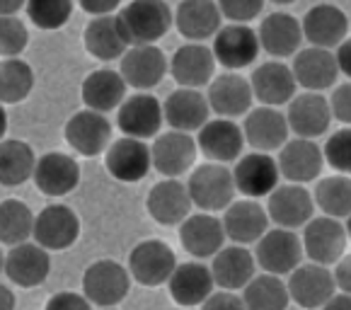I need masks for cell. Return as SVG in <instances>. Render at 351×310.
<instances>
[{
	"label": "cell",
	"mask_w": 351,
	"mask_h": 310,
	"mask_svg": "<svg viewBox=\"0 0 351 310\" xmlns=\"http://www.w3.org/2000/svg\"><path fill=\"white\" fill-rule=\"evenodd\" d=\"M213 279L221 291H245L250 281L257 276V259L243 245H228L213 257Z\"/></svg>",
	"instance_id": "e575fe53"
},
{
	"label": "cell",
	"mask_w": 351,
	"mask_h": 310,
	"mask_svg": "<svg viewBox=\"0 0 351 310\" xmlns=\"http://www.w3.org/2000/svg\"><path fill=\"white\" fill-rule=\"evenodd\" d=\"M22 8H27V5H22L20 0H8V3L0 5V12H3V17H17V12H20Z\"/></svg>",
	"instance_id": "9f6ffc18"
},
{
	"label": "cell",
	"mask_w": 351,
	"mask_h": 310,
	"mask_svg": "<svg viewBox=\"0 0 351 310\" xmlns=\"http://www.w3.org/2000/svg\"><path fill=\"white\" fill-rule=\"evenodd\" d=\"M305 257L303 240L295 235V230H286V228H269V232L257 243L254 250V259L264 269V274H293L300 267Z\"/></svg>",
	"instance_id": "277c9868"
},
{
	"label": "cell",
	"mask_w": 351,
	"mask_h": 310,
	"mask_svg": "<svg viewBox=\"0 0 351 310\" xmlns=\"http://www.w3.org/2000/svg\"><path fill=\"white\" fill-rule=\"evenodd\" d=\"M29 44V32L20 17H3L0 20V53L3 58H17Z\"/></svg>",
	"instance_id": "f6af8a7d"
},
{
	"label": "cell",
	"mask_w": 351,
	"mask_h": 310,
	"mask_svg": "<svg viewBox=\"0 0 351 310\" xmlns=\"http://www.w3.org/2000/svg\"><path fill=\"white\" fill-rule=\"evenodd\" d=\"M0 310H15V294L5 284L0 286Z\"/></svg>",
	"instance_id": "11a10c76"
},
{
	"label": "cell",
	"mask_w": 351,
	"mask_h": 310,
	"mask_svg": "<svg viewBox=\"0 0 351 310\" xmlns=\"http://www.w3.org/2000/svg\"><path fill=\"white\" fill-rule=\"evenodd\" d=\"M126 80L121 78L119 71L112 68H97L83 80V102L88 109L99 114H107L112 109H119L126 102Z\"/></svg>",
	"instance_id": "d590c367"
},
{
	"label": "cell",
	"mask_w": 351,
	"mask_h": 310,
	"mask_svg": "<svg viewBox=\"0 0 351 310\" xmlns=\"http://www.w3.org/2000/svg\"><path fill=\"white\" fill-rule=\"evenodd\" d=\"M335 56H337V63H339V73L351 80V36L341 44L339 49H337Z\"/></svg>",
	"instance_id": "f5cc1de1"
},
{
	"label": "cell",
	"mask_w": 351,
	"mask_h": 310,
	"mask_svg": "<svg viewBox=\"0 0 351 310\" xmlns=\"http://www.w3.org/2000/svg\"><path fill=\"white\" fill-rule=\"evenodd\" d=\"M344 228H346V235H349V240H351V216H349V218H346Z\"/></svg>",
	"instance_id": "6f0895ef"
},
{
	"label": "cell",
	"mask_w": 351,
	"mask_h": 310,
	"mask_svg": "<svg viewBox=\"0 0 351 310\" xmlns=\"http://www.w3.org/2000/svg\"><path fill=\"white\" fill-rule=\"evenodd\" d=\"M202 310H247V305H245L243 296L232 294V291H218L202 305Z\"/></svg>",
	"instance_id": "681fc988"
},
{
	"label": "cell",
	"mask_w": 351,
	"mask_h": 310,
	"mask_svg": "<svg viewBox=\"0 0 351 310\" xmlns=\"http://www.w3.org/2000/svg\"><path fill=\"white\" fill-rule=\"evenodd\" d=\"M162 124H165V109L160 99L150 93L131 95L117 112V126L129 139H158Z\"/></svg>",
	"instance_id": "52a82bcc"
},
{
	"label": "cell",
	"mask_w": 351,
	"mask_h": 310,
	"mask_svg": "<svg viewBox=\"0 0 351 310\" xmlns=\"http://www.w3.org/2000/svg\"><path fill=\"white\" fill-rule=\"evenodd\" d=\"M39 158L29 143L8 139L0 145V182L5 187H20L27 180H34Z\"/></svg>",
	"instance_id": "74e56055"
},
{
	"label": "cell",
	"mask_w": 351,
	"mask_h": 310,
	"mask_svg": "<svg viewBox=\"0 0 351 310\" xmlns=\"http://www.w3.org/2000/svg\"><path fill=\"white\" fill-rule=\"evenodd\" d=\"M322 310H351V296L349 294H337Z\"/></svg>",
	"instance_id": "db71d44e"
},
{
	"label": "cell",
	"mask_w": 351,
	"mask_h": 310,
	"mask_svg": "<svg viewBox=\"0 0 351 310\" xmlns=\"http://www.w3.org/2000/svg\"><path fill=\"white\" fill-rule=\"evenodd\" d=\"M315 199L317 208L330 218H349L351 216V177L346 175H332L322 177L315 184Z\"/></svg>",
	"instance_id": "60d3db41"
},
{
	"label": "cell",
	"mask_w": 351,
	"mask_h": 310,
	"mask_svg": "<svg viewBox=\"0 0 351 310\" xmlns=\"http://www.w3.org/2000/svg\"><path fill=\"white\" fill-rule=\"evenodd\" d=\"M335 281H337V289H339L341 294L351 296V254H344V257L337 262Z\"/></svg>",
	"instance_id": "816d5d0a"
},
{
	"label": "cell",
	"mask_w": 351,
	"mask_h": 310,
	"mask_svg": "<svg viewBox=\"0 0 351 310\" xmlns=\"http://www.w3.org/2000/svg\"><path fill=\"white\" fill-rule=\"evenodd\" d=\"M104 310H117V308H104Z\"/></svg>",
	"instance_id": "680465c9"
},
{
	"label": "cell",
	"mask_w": 351,
	"mask_h": 310,
	"mask_svg": "<svg viewBox=\"0 0 351 310\" xmlns=\"http://www.w3.org/2000/svg\"><path fill=\"white\" fill-rule=\"evenodd\" d=\"M250 85H252L254 99L262 102V107H276L281 104H291L295 97V75L293 68L286 66L284 61H267L259 63L250 75Z\"/></svg>",
	"instance_id": "7402d4cb"
},
{
	"label": "cell",
	"mask_w": 351,
	"mask_h": 310,
	"mask_svg": "<svg viewBox=\"0 0 351 310\" xmlns=\"http://www.w3.org/2000/svg\"><path fill=\"white\" fill-rule=\"evenodd\" d=\"M170 296L182 308H194L204 305L213 294H216V279H213L211 267L202 262H184L175 269L172 279L167 281Z\"/></svg>",
	"instance_id": "1f68e13d"
},
{
	"label": "cell",
	"mask_w": 351,
	"mask_h": 310,
	"mask_svg": "<svg viewBox=\"0 0 351 310\" xmlns=\"http://www.w3.org/2000/svg\"><path fill=\"white\" fill-rule=\"evenodd\" d=\"M286 284H289L291 300L305 310H322L337 296L335 272H330V267H322V264H300Z\"/></svg>",
	"instance_id": "9c48e42d"
},
{
	"label": "cell",
	"mask_w": 351,
	"mask_h": 310,
	"mask_svg": "<svg viewBox=\"0 0 351 310\" xmlns=\"http://www.w3.org/2000/svg\"><path fill=\"white\" fill-rule=\"evenodd\" d=\"M36 216L32 208L20 199H3L0 204V240L8 248L25 245L29 238H34Z\"/></svg>",
	"instance_id": "f35d334b"
},
{
	"label": "cell",
	"mask_w": 351,
	"mask_h": 310,
	"mask_svg": "<svg viewBox=\"0 0 351 310\" xmlns=\"http://www.w3.org/2000/svg\"><path fill=\"white\" fill-rule=\"evenodd\" d=\"M247 310H286L291 303L289 284L281 276L257 274L243 291Z\"/></svg>",
	"instance_id": "ab89813d"
},
{
	"label": "cell",
	"mask_w": 351,
	"mask_h": 310,
	"mask_svg": "<svg viewBox=\"0 0 351 310\" xmlns=\"http://www.w3.org/2000/svg\"><path fill=\"white\" fill-rule=\"evenodd\" d=\"M330 107H332V117L337 121H341L344 126H351V80L337 85L330 97Z\"/></svg>",
	"instance_id": "7dc6e473"
},
{
	"label": "cell",
	"mask_w": 351,
	"mask_h": 310,
	"mask_svg": "<svg viewBox=\"0 0 351 310\" xmlns=\"http://www.w3.org/2000/svg\"><path fill=\"white\" fill-rule=\"evenodd\" d=\"M245 134L232 119H211L202 131H199L197 145L204 153V158H208V163H232L238 160L240 153L245 148Z\"/></svg>",
	"instance_id": "d6a6232c"
},
{
	"label": "cell",
	"mask_w": 351,
	"mask_h": 310,
	"mask_svg": "<svg viewBox=\"0 0 351 310\" xmlns=\"http://www.w3.org/2000/svg\"><path fill=\"white\" fill-rule=\"evenodd\" d=\"M51 272V257L49 252L36 243H25L10 248L3 259V274L10 284L20 289H34L42 286L49 279Z\"/></svg>",
	"instance_id": "2e32d148"
},
{
	"label": "cell",
	"mask_w": 351,
	"mask_h": 310,
	"mask_svg": "<svg viewBox=\"0 0 351 310\" xmlns=\"http://www.w3.org/2000/svg\"><path fill=\"white\" fill-rule=\"evenodd\" d=\"M63 136H66L68 145L83 158H95V155L107 153L109 145L114 143L109 119L104 114L93 112V109H83V112L73 114L66 121Z\"/></svg>",
	"instance_id": "8fae6325"
},
{
	"label": "cell",
	"mask_w": 351,
	"mask_h": 310,
	"mask_svg": "<svg viewBox=\"0 0 351 310\" xmlns=\"http://www.w3.org/2000/svg\"><path fill=\"white\" fill-rule=\"evenodd\" d=\"M279 170L289 184H308L320 177L325 167V153L315 141L308 139H291L284 148L279 150Z\"/></svg>",
	"instance_id": "484cf974"
},
{
	"label": "cell",
	"mask_w": 351,
	"mask_h": 310,
	"mask_svg": "<svg viewBox=\"0 0 351 310\" xmlns=\"http://www.w3.org/2000/svg\"><path fill=\"white\" fill-rule=\"evenodd\" d=\"M243 134L254 153H271L281 150L291 141V126L286 114L276 107H257L245 117Z\"/></svg>",
	"instance_id": "603a6c76"
},
{
	"label": "cell",
	"mask_w": 351,
	"mask_h": 310,
	"mask_svg": "<svg viewBox=\"0 0 351 310\" xmlns=\"http://www.w3.org/2000/svg\"><path fill=\"white\" fill-rule=\"evenodd\" d=\"M300 25H303L305 42L315 49L337 51L349 39V17L339 5H330V3L313 5L305 12Z\"/></svg>",
	"instance_id": "30bf717a"
},
{
	"label": "cell",
	"mask_w": 351,
	"mask_h": 310,
	"mask_svg": "<svg viewBox=\"0 0 351 310\" xmlns=\"http://www.w3.org/2000/svg\"><path fill=\"white\" fill-rule=\"evenodd\" d=\"M221 25V8L211 0H186V3H180L175 10L177 32L191 44H202L211 36L216 39V34L223 29Z\"/></svg>",
	"instance_id": "836d02e7"
},
{
	"label": "cell",
	"mask_w": 351,
	"mask_h": 310,
	"mask_svg": "<svg viewBox=\"0 0 351 310\" xmlns=\"http://www.w3.org/2000/svg\"><path fill=\"white\" fill-rule=\"evenodd\" d=\"M325 163L337 172V175L351 177V126L335 131L322 145Z\"/></svg>",
	"instance_id": "ee69618b"
},
{
	"label": "cell",
	"mask_w": 351,
	"mask_h": 310,
	"mask_svg": "<svg viewBox=\"0 0 351 310\" xmlns=\"http://www.w3.org/2000/svg\"><path fill=\"white\" fill-rule=\"evenodd\" d=\"M197 141L191 139L189 134L182 131H167L160 134L150 145L153 153V167L160 172L165 180H177L184 172H189L197 160Z\"/></svg>",
	"instance_id": "ac0fdd59"
},
{
	"label": "cell",
	"mask_w": 351,
	"mask_h": 310,
	"mask_svg": "<svg viewBox=\"0 0 351 310\" xmlns=\"http://www.w3.org/2000/svg\"><path fill=\"white\" fill-rule=\"evenodd\" d=\"M44 310H93V303L85 298L83 294L75 291H61V294L51 296Z\"/></svg>",
	"instance_id": "c3c4849f"
},
{
	"label": "cell",
	"mask_w": 351,
	"mask_h": 310,
	"mask_svg": "<svg viewBox=\"0 0 351 310\" xmlns=\"http://www.w3.org/2000/svg\"><path fill=\"white\" fill-rule=\"evenodd\" d=\"M34 90V71L27 61L8 58L0 66V99L3 104H17Z\"/></svg>",
	"instance_id": "b9f144b4"
},
{
	"label": "cell",
	"mask_w": 351,
	"mask_h": 310,
	"mask_svg": "<svg viewBox=\"0 0 351 310\" xmlns=\"http://www.w3.org/2000/svg\"><path fill=\"white\" fill-rule=\"evenodd\" d=\"M131 272L117 259H97L83 274V296L99 310L114 308L129 296Z\"/></svg>",
	"instance_id": "3957f363"
},
{
	"label": "cell",
	"mask_w": 351,
	"mask_h": 310,
	"mask_svg": "<svg viewBox=\"0 0 351 310\" xmlns=\"http://www.w3.org/2000/svg\"><path fill=\"white\" fill-rule=\"evenodd\" d=\"M191 202L189 189L180 180H160L158 184L150 187L145 208L150 218L160 226H182L191 216Z\"/></svg>",
	"instance_id": "d4e9b609"
},
{
	"label": "cell",
	"mask_w": 351,
	"mask_h": 310,
	"mask_svg": "<svg viewBox=\"0 0 351 310\" xmlns=\"http://www.w3.org/2000/svg\"><path fill=\"white\" fill-rule=\"evenodd\" d=\"M27 17L39 29H61L73 15V3L68 0H32L25 8Z\"/></svg>",
	"instance_id": "7bdbcfd3"
},
{
	"label": "cell",
	"mask_w": 351,
	"mask_h": 310,
	"mask_svg": "<svg viewBox=\"0 0 351 310\" xmlns=\"http://www.w3.org/2000/svg\"><path fill=\"white\" fill-rule=\"evenodd\" d=\"M211 49L216 63L226 68V73H238L240 68H247L257 61L262 44L257 29L250 25H226L216 34Z\"/></svg>",
	"instance_id": "ba28073f"
},
{
	"label": "cell",
	"mask_w": 351,
	"mask_h": 310,
	"mask_svg": "<svg viewBox=\"0 0 351 310\" xmlns=\"http://www.w3.org/2000/svg\"><path fill=\"white\" fill-rule=\"evenodd\" d=\"M117 20L129 49L155 47V42H160L175 25V12L160 0H134L121 8Z\"/></svg>",
	"instance_id": "6da1fadb"
},
{
	"label": "cell",
	"mask_w": 351,
	"mask_h": 310,
	"mask_svg": "<svg viewBox=\"0 0 351 310\" xmlns=\"http://www.w3.org/2000/svg\"><path fill=\"white\" fill-rule=\"evenodd\" d=\"M162 109H165V121L170 124V131L191 134V131H202L211 121L208 119L211 104H208L206 95H202V90H175L167 95Z\"/></svg>",
	"instance_id": "83f0119b"
},
{
	"label": "cell",
	"mask_w": 351,
	"mask_h": 310,
	"mask_svg": "<svg viewBox=\"0 0 351 310\" xmlns=\"http://www.w3.org/2000/svg\"><path fill=\"white\" fill-rule=\"evenodd\" d=\"M186 189L194 202V206L202 213L226 211L230 204H235V177L221 163H204L194 167L186 180Z\"/></svg>",
	"instance_id": "7a4b0ae2"
},
{
	"label": "cell",
	"mask_w": 351,
	"mask_h": 310,
	"mask_svg": "<svg viewBox=\"0 0 351 310\" xmlns=\"http://www.w3.org/2000/svg\"><path fill=\"white\" fill-rule=\"evenodd\" d=\"M267 213L276 223V228H286V230L305 228L315 218L313 216L315 199L303 184H279L274 194L269 197Z\"/></svg>",
	"instance_id": "e0dca14e"
},
{
	"label": "cell",
	"mask_w": 351,
	"mask_h": 310,
	"mask_svg": "<svg viewBox=\"0 0 351 310\" xmlns=\"http://www.w3.org/2000/svg\"><path fill=\"white\" fill-rule=\"evenodd\" d=\"M104 165L107 172L117 182H124V184H134L141 182L153 167V153H150V145L145 141L138 139H117L109 150L104 153Z\"/></svg>",
	"instance_id": "9a60e30c"
},
{
	"label": "cell",
	"mask_w": 351,
	"mask_h": 310,
	"mask_svg": "<svg viewBox=\"0 0 351 310\" xmlns=\"http://www.w3.org/2000/svg\"><path fill=\"white\" fill-rule=\"evenodd\" d=\"M232 177H235V189L243 197L259 202V197H271L276 191L281 170L276 158L269 153H247L235 163Z\"/></svg>",
	"instance_id": "4fadbf2b"
},
{
	"label": "cell",
	"mask_w": 351,
	"mask_h": 310,
	"mask_svg": "<svg viewBox=\"0 0 351 310\" xmlns=\"http://www.w3.org/2000/svg\"><path fill=\"white\" fill-rule=\"evenodd\" d=\"M80 5L93 17H109L119 12V3H117V0H83Z\"/></svg>",
	"instance_id": "f907efd6"
},
{
	"label": "cell",
	"mask_w": 351,
	"mask_h": 310,
	"mask_svg": "<svg viewBox=\"0 0 351 310\" xmlns=\"http://www.w3.org/2000/svg\"><path fill=\"white\" fill-rule=\"evenodd\" d=\"M259 44L271 58H291L305 42L303 25L291 12H271L259 22Z\"/></svg>",
	"instance_id": "f546056e"
},
{
	"label": "cell",
	"mask_w": 351,
	"mask_h": 310,
	"mask_svg": "<svg viewBox=\"0 0 351 310\" xmlns=\"http://www.w3.org/2000/svg\"><path fill=\"white\" fill-rule=\"evenodd\" d=\"M223 20H230V25H247L257 15H262V0H223L218 3Z\"/></svg>",
	"instance_id": "bcb514c9"
},
{
	"label": "cell",
	"mask_w": 351,
	"mask_h": 310,
	"mask_svg": "<svg viewBox=\"0 0 351 310\" xmlns=\"http://www.w3.org/2000/svg\"><path fill=\"white\" fill-rule=\"evenodd\" d=\"M80 235V218L66 204H49L36 213L34 243L47 252H61L75 245Z\"/></svg>",
	"instance_id": "7c38bea8"
},
{
	"label": "cell",
	"mask_w": 351,
	"mask_h": 310,
	"mask_svg": "<svg viewBox=\"0 0 351 310\" xmlns=\"http://www.w3.org/2000/svg\"><path fill=\"white\" fill-rule=\"evenodd\" d=\"M206 99L211 104V112H216L221 119H238L252 112L254 93L250 78H243L240 73H221L208 85Z\"/></svg>",
	"instance_id": "ffe728a7"
},
{
	"label": "cell",
	"mask_w": 351,
	"mask_h": 310,
	"mask_svg": "<svg viewBox=\"0 0 351 310\" xmlns=\"http://www.w3.org/2000/svg\"><path fill=\"white\" fill-rule=\"evenodd\" d=\"M286 119H289L291 131L295 139H308L315 141L330 131L332 124V107L330 97L322 93H300L291 99L289 109H286Z\"/></svg>",
	"instance_id": "5bb4252c"
},
{
	"label": "cell",
	"mask_w": 351,
	"mask_h": 310,
	"mask_svg": "<svg viewBox=\"0 0 351 310\" xmlns=\"http://www.w3.org/2000/svg\"><path fill=\"white\" fill-rule=\"evenodd\" d=\"M117 15L93 17L83 32L85 49L97 61H117V58H124L126 51H129V44H126L124 34H121Z\"/></svg>",
	"instance_id": "8d00e7d4"
},
{
	"label": "cell",
	"mask_w": 351,
	"mask_h": 310,
	"mask_svg": "<svg viewBox=\"0 0 351 310\" xmlns=\"http://www.w3.org/2000/svg\"><path fill=\"white\" fill-rule=\"evenodd\" d=\"M293 75L295 83L305 90V93H322V90L335 88L339 73V63H337L335 51L327 49L305 47L293 56Z\"/></svg>",
	"instance_id": "cb8c5ba5"
},
{
	"label": "cell",
	"mask_w": 351,
	"mask_h": 310,
	"mask_svg": "<svg viewBox=\"0 0 351 310\" xmlns=\"http://www.w3.org/2000/svg\"><path fill=\"white\" fill-rule=\"evenodd\" d=\"M226 228L223 218L211 216V213H191L184 223L180 226V240L182 248L197 259L216 257L226 243Z\"/></svg>",
	"instance_id": "f1b7e54d"
},
{
	"label": "cell",
	"mask_w": 351,
	"mask_h": 310,
	"mask_svg": "<svg viewBox=\"0 0 351 310\" xmlns=\"http://www.w3.org/2000/svg\"><path fill=\"white\" fill-rule=\"evenodd\" d=\"M80 182V165L75 158L61 150L44 153L36 163L34 184L44 197H66Z\"/></svg>",
	"instance_id": "4dcf8cb0"
},
{
	"label": "cell",
	"mask_w": 351,
	"mask_h": 310,
	"mask_svg": "<svg viewBox=\"0 0 351 310\" xmlns=\"http://www.w3.org/2000/svg\"><path fill=\"white\" fill-rule=\"evenodd\" d=\"M269 218L267 208L254 199H238L235 204L226 208L223 213V228L226 235L235 245H252L259 243L269 232Z\"/></svg>",
	"instance_id": "4316f807"
},
{
	"label": "cell",
	"mask_w": 351,
	"mask_h": 310,
	"mask_svg": "<svg viewBox=\"0 0 351 310\" xmlns=\"http://www.w3.org/2000/svg\"><path fill=\"white\" fill-rule=\"evenodd\" d=\"M303 250L305 257L313 264H322V267H332L346 254V228L341 221L330 216H315L308 226L303 228Z\"/></svg>",
	"instance_id": "5b68a950"
},
{
	"label": "cell",
	"mask_w": 351,
	"mask_h": 310,
	"mask_svg": "<svg viewBox=\"0 0 351 310\" xmlns=\"http://www.w3.org/2000/svg\"><path fill=\"white\" fill-rule=\"evenodd\" d=\"M180 267L175 250L165 240H143L129 254V272L141 286H162Z\"/></svg>",
	"instance_id": "8992f818"
},
{
	"label": "cell",
	"mask_w": 351,
	"mask_h": 310,
	"mask_svg": "<svg viewBox=\"0 0 351 310\" xmlns=\"http://www.w3.org/2000/svg\"><path fill=\"white\" fill-rule=\"evenodd\" d=\"M119 73L129 88L143 93V90L158 88L165 80V75L170 73V61L160 47H134L121 58Z\"/></svg>",
	"instance_id": "d6986e66"
},
{
	"label": "cell",
	"mask_w": 351,
	"mask_h": 310,
	"mask_svg": "<svg viewBox=\"0 0 351 310\" xmlns=\"http://www.w3.org/2000/svg\"><path fill=\"white\" fill-rule=\"evenodd\" d=\"M170 75L180 88L202 90L216 78V56L206 44H184L170 58Z\"/></svg>",
	"instance_id": "44dd1931"
}]
</instances>
